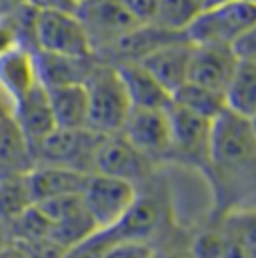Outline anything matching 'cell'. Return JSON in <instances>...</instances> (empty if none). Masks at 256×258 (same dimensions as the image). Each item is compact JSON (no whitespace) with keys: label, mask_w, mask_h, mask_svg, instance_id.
<instances>
[{"label":"cell","mask_w":256,"mask_h":258,"mask_svg":"<svg viewBox=\"0 0 256 258\" xmlns=\"http://www.w3.org/2000/svg\"><path fill=\"white\" fill-rule=\"evenodd\" d=\"M84 86L88 94V128L104 136L122 132L132 104L116 66L98 60Z\"/></svg>","instance_id":"obj_1"},{"label":"cell","mask_w":256,"mask_h":258,"mask_svg":"<svg viewBox=\"0 0 256 258\" xmlns=\"http://www.w3.org/2000/svg\"><path fill=\"white\" fill-rule=\"evenodd\" d=\"M210 164L220 170H240L256 164V130L250 118L222 110L210 128Z\"/></svg>","instance_id":"obj_2"},{"label":"cell","mask_w":256,"mask_h":258,"mask_svg":"<svg viewBox=\"0 0 256 258\" xmlns=\"http://www.w3.org/2000/svg\"><path fill=\"white\" fill-rule=\"evenodd\" d=\"M256 24V2L232 0L222 6L202 8L186 28V38L192 44L234 46Z\"/></svg>","instance_id":"obj_3"},{"label":"cell","mask_w":256,"mask_h":258,"mask_svg":"<svg viewBox=\"0 0 256 258\" xmlns=\"http://www.w3.org/2000/svg\"><path fill=\"white\" fill-rule=\"evenodd\" d=\"M104 134L90 128H56L44 136L34 148L36 164H52L92 174L94 154ZM34 164V166H36Z\"/></svg>","instance_id":"obj_4"},{"label":"cell","mask_w":256,"mask_h":258,"mask_svg":"<svg viewBox=\"0 0 256 258\" xmlns=\"http://www.w3.org/2000/svg\"><path fill=\"white\" fill-rule=\"evenodd\" d=\"M138 186L126 180L92 172L82 190V204L98 230L112 228L120 222L138 196Z\"/></svg>","instance_id":"obj_5"},{"label":"cell","mask_w":256,"mask_h":258,"mask_svg":"<svg viewBox=\"0 0 256 258\" xmlns=\"http://www.w3.org/2000/svg\"><path fill=\"white\" fill-rule=\"evenodd\" d=\"M76 16L88 32L94 56H100L118 38L140 26L120 0H80Z\"/></svg>","instance_id":"obj_6"},{"label":"cell","mask_w":256,"mask_h":258,"mask_svg":"<svg viewBox=\"0 0 256 258\" xmlns=\"http://www.w3.org/2000/svg\"><path fill=\"white\" fill-rule=\"evenodd\" d=\"M154 170V160L142 154L122 132L102 136L96 154L92 172L126 180L134 186H142Z\"/></svg>","instance_id":"obj_7"},{"label":"cell","mask_w":256,"mask_h":258,"mask_svg":"<svg viewBox=\"0 0 256 258\" xmlns=\"http://www.w3.org/2000/svg\"><path fill=\"white\" fill-rule=\"evenodd\" d=\"M36 50L64 56H94L92 42L76 12H38Z\"/></svg>","instance_id":"obj_8"},{"label":"cell","mask_w":256,"mask_h":258,"mask_svg":"<svg viewBox=\"0 0 256 258\" xmlns=\"http://www.w3.org/2000/svg\"><path fill=\"white\" fill-rule=\"evenodd\" d=\"M170 122V154L180 156L186 162L206 164L210 152V128L212 120L198 116L176 104L168 106Z\"/></svg>","instance_id":"obj_9"},{"label":"cell","mask_w":256,"mask_h":258,"mask_svg":"<svg viewBox=\"0 0 256 258\" xmlns=\"http://www.w3.org/2000/svg\"><path fill=\"white\" fill-rule=\"evenodd\" d=\"M112 230L120 242H146L152 246V242L168 230L166 206L156 196L138 192L134 204Z\"/></svg>","instance_id":"obj_10"},{"label":"cell","mask_w":256,"mask_h":258,"mask_svg":"<svg viewBox=\"0 0 256 258\" xmlns=\"http://www.w3.org/2000/svg\"><path fill=\"white\" fill-rule=\"evenodd\" d=\"M122 134L154 162L170 156V122L166 110L132 108Z\"/></svg>","instance_id":"obj_11"},{"label":"cell","mask_w":256,"mask_h":258,"mask_svg":"<svg viewBox=\"0 0 256 258\" xmlns=\"http://www.w3.org/2000/svg\"><path fill=\"white\" fill-rule=\"evenodd\" d=\"M236 66H238V56L230 46L192 44L188 82L224 92Z\"/></svg>","instance_id":"obj_12"},{"label":"cell","mask_w":256,"mask_h":258,"mask_svg":"<svg viewBox=\"0 0 256 258\" xmlns=\"http://www.w3.org/2000/svg\"><path fill=\"white\" fill-rule=\"evenodd\" d=\"M190 56L192 42L186 36H182L158 46L138 62L172 94L178 86H182L188 80Z\"/></svg>","instance_id":"obj_13"},{"label":"cell","mask_w":256,"mask_h":258,"mask_svg":"<svg viewBox=\"0 0 256 258\" xmlns=\"http://www.w3.org/2000/svg\"><path fill=\"white\" fill-rule=\"evenodd\" d=\"M90 174L64 168V166H52V164H36L26 174V186L32 198V204L44 202L58 196H70V194H82L86 180Z\"/></svg>","instance_id":"obj_14"},{"label":"cell","mask_w":256,"mask_h":258,"mask_svg":"<svg viewBox=\"0 0 256 258\" xmlns=\"http://www.w3.org/2000/svg\"><path fill=\"white\" fill-rule=\"evenodd\" d=\"M38 84L40 80L32 48L14 46L0 54V90L10 98L12 106Z\"/></svg>","instance_id":"obj_15"},{"label":"cell","mask_w":256,"mask_h":258,"mask_svg":"<svg viewBox=\"0 0 256 258\" xmlns=\"http://www.w3.org/2000/svg\"><path fill=\"white\" fill-rule=\"evenodd\" d=\"M114 66L124 84L132 108L168 110L172 104V94L140 62H116Z\"/></svg>","instance_id":"obj_16"},{"label":"cell","mask_w":256,"mask_h":258,"mask_svg":"<svg viewBox=\"0 0 256 258\" xmlns=\"http://www.w3.org/2000/svg\"><path fill=\"white\" fill-rule=\"evenodd\" d=\"M12 116H14L16 124L20 126V130L24 132V136L30 142L32 148L44 136H48L52 130L56 128L54 114H52L50 100H48V92L42 84L32 88L24 98H20L14 104Z\"/></svg>","instance_id":"obj_17"},{"label":"cell","mask_w":256,"mask_h":258,"mask_svg":"<svg viewBox=\"0 0 256 258\" xmlns=\"http://www.w3.org/2000/svg\"><path fill=\"white\" fill-rule=\"evenodd\" d=\"M32 146L14 116L0 120V180L22 178L34 168Z\"/></svg>","instance_id":"obj_18"},{"label":"cell","mask_w":256,"mask_h":258,"mask_svg":"<svg viewBox=\"0 0 256 258\" xmlns=\"http://www.w3.org/2000/svg\"><path fill=\"white\" fill-rule=\"evenodd\" d=\"M38 80L44 88L64 84H84L90 70L98 62L96 56H64L34 50Z\"/></svg>","instance_id":"obj_19"},{"label":"cell","mask_w":256,"mask_h":258,"mask_svg":"<svg viewBox=\"0 0 256 258\" xmlns=\"http://www.w3.org/2000/svg\"><path fill=\"white\" fill-rule=\"evenodd\" d=\"M58 128H88V94L84 84L46 88Z\"/></svg>","instance_id":"obj_20"},{"label":"cell","mask_w":256,"mask_h":258,"mask_svg":"<svg viewBox=\"0 0 256 258\" xmlns=\"http://www.w3.org/2000/svg\"><path fill=\"white\" fill-rule=\"evenodd\" d=\"M226 108L244 116L256 118V62L238 60V66L224 90Z\"/></svg>","instance_id":"obj_21"},{"label":"cell","mask_w":256,"mask_h":258,"mask_svg":"<svg viewBox=\"0 0 256 258\" xmlns=\"http://www.w3.org/2000/svg\"><path fill=\"white\" fill-rule=\"evenodd\" d=\"M172 104L186 108L198 116H204L208 120H214L222 110H226V98L224 92L194 84V82H184L172 92Z\"/></svg>","instance_id":"obj_22"},{"label":"cell","mask_w":256,"mask_h":258,"mask_svg":"<svg viewBox=\"0 0 256 258\" xmlns=\"http://www.w3.org/2000/svg\"><path fill=\"white\" fill-rule=\"evenodd\" d=\"M200 10V0H158L154 24L164 30L184 34Z\"/></svg>","instance_id":"obj_23"},{"label":"cell","mask_w":256,"mask_h":258,"mask_svg":"<svg viewBox=\"0 0 256 258\" xmlns=\"http://www.w3.org/2000/svg\"><path fill=\"white\" fill-rule=\"evenodd\" d=\"M28 206H32V198L26 186V176L0 180V218L6 222V226Z\"/></svg>","instance_id":"obj_24"},{"label":"cell","mask_w":256,"mask_h":258,"mask_svg":"<svg viewBox=\"0 0 256 258\" xmlns=\"http://www.w3.org/2000/svg\"><path fill=\"white\" fill-rule=\"evenodd\" d=\"M218 228L232 240H238L256 252V208H238L228 212Z\"/></svg>","instance_id":"obj_25"},{"label":"cell","mask_w":256,"mask_h":258,"mask_svg":"<svg viewBox=\"0 0 256 258\" xmlns=\"http://www.w3.org/2000/svg\"><path fill=\"white\" fill-rule=\"evenodd\" d=\"M118 236L114 234L112 228L104 230H94L90 236L82 238L80 242L68 246L60 258H104L108 250L118 244Z\"/></svg>","instance_id":"obj_26"},{"label":"cell","mask_w":256,"mask_h":258,"mask_svg":"<svg viewBox=\"0 0 256 258\" xmlns=\"http://www.w3.org/2000/svg\"><path fill=\"white\" fill-rule=\"evenodd\" d=\"M192 252L196 258H222L224 250V234L216 228H206L190 238Z\"/></svg>","instance_id":"obj_27"},{"label":"cell","mask_w":256,"mask_h":258,"mask_svg":"<svg viewBox=\"0 0 256 258\" xmlns=\"http://www.w3.org/2000/svg\"><path fill=\"white\" fill-rule=\"evenodd\" d=\"M168 232L170 230H166L152 242V258H196L192 252L190 240L184 242L182 238L168 236Z\"/></svg>","instance_id":"obj_28"},{"label":"cell","mask_w":256,"mask_h":258,"mask_svg":"<svg viewBox=\"0 0 256 258\" xmlns=\"http://www.w3.org/2000/svg\"><path fill=\"white\" fill-rule=\"evenodd\" d=\"M120 2L138 24H154L158 12V0H120Z\"/></svg>","instance_id":"obj_29"},{"label":"cell","mask_w":256,"mask_h":258,"mask_svg":"<svg viewBox=\"0 0 256 258\" xmlns=\"http://www.w3.org/2000/svg\"><path fill=\"white\" fill-rule=\"evenodd\" d=\"M234 54L238 56V60H250L256 62V24L236 40V44L232 46Z\"/></svg>","instance_id":"obj_30"},{"label":"cell","mask_w":256,"mask_h":258,"mask_svg":"<svg viewBox=\"0 0 256 258\" xmlns=\"http://www.w3.org/2000/svg\"><path fill=\"white\" fill-rule=\"evenodd\" d=\"M38 12H76L78 0H26Z\"/></svg>","instance_id":"obj_31"},{"label":"cell","mask_w":256,"mask_h":258,"mask_svg":"<svg viewBox=\"0 0 256 258\" xmlns=\"http://www.w3.org/2000/svg\"><path fill=\"white\" fill-rule=\"evenodd\" d=\"M14 46H20L18 36H16V28H14L10 16H4V18H0V54L8 52Z\"/></svg>","instance_id":"obj_32"},{"label":"cell","mask_w":256,"mask_h":258,"mask_svg":"<svg viewBox=\"0 0 256 258\" xmlns=\"http://www.w3.org/2000/svg\"><path fill=\"white\" fill-rule=\"evenodd\" d=\"M0 258H30L16 242H8L4 248H0Z\"/></svg>","instance_id":"obj_33"},{"label":"cell","mask_w":256,"mask_h":258,"mask_svg":"<svg viewBox=\"0 0 256 258\" xmlns=\"http://www.w3.org/2000/svg\"><path fill=\"white\" fill-rule=\"evenodd\" d=\"M24 4H26V0H0V18L10 16L12 12H16Z\"/></svg>","instance_id":"obj_34"},{"label":"cell","mask_w":256,"mask_h":258,"mask_svg":"<svg viewBox=\"0 0 256 258\" xmlns=\"http://www.w3.org/2000/svg\"><path fill=\"white\" fill-rule=\"evenodd\" d=\"M12 102H10V98L0 90V120H4V118H8V116H12Z\"/></svg>","instance_id":"obj_35"},{"label":"cell","mask_w":256,"mask_h":258,"mask_svg":"<svg viewBox=\"0 0 256 258\" xmlns=\"http://www.w3.org/2000/svg\"><path fill=\"white\" fill-rule=\"evenodd\" d=\"M8 242H10V232H8L6 222L0 218V248H4Z\"/></svg>","instance_id":"obj_36"},{"label":"cell","mask_w":256,"mask_h":258,"mask_svg":"<svg viewBox=\"0 0 256 258\" xmlns=\"http://www.w3.org/2000/svg\"><path fill=\"white\" fill-rule=\"evenodd\" d=\"M232 0H200V6L202 8H214V6H222V4H228Z\"/></svg>","instance_id":"obj_37"},{"label":"cell","mask_w":256,"mask_h":258,"mask_svg":"<svg viewBox=\"0 0 256 258\" xmlns=\"http://www.w3.org/2000/svg\"><path fill=\"white\" fill-rule=\"evenodd\" d=\"M252 122H254V130H256V118H254V120H252Z\"/></svg>","instance_id":"obj_38"},{"label":"cell","mask_w":256,"mask_h":258,"mask_svg":"<svg viewBox=\"0 0 256 258\" xmlns=\"http://www.w3.org/2000/svg\"><path fill=\"white\" fill-rule=\"evenodd\" d=\"M252 2H256V0H252Z\"/></svg>","instance_id":"obj_39"},{"label":"cell","mask_w":256,"mask_h":258,"mask_svg":"<svg viewBox=\"0 0 256 258\" xmlns=\"http://www.w3.org/2000/svg\"><path fill=\"white\" fill-rule=\"evenodd\" d=\"M78 2H80V0H78Z\"/></svg>","instance_id":"obj_40"},{"label":"cell","mask_w":256,"mask_h":258,"mask_svg":"<svg viewBox=\"0 0 256 258\" xmlns=\"http://www.w3.org/2000/svg\"><path fill=\"white\" fill-rule=\"evenodd\" d=\"M150 258H152V256H150Z\"/></svg>","instance_id":"obj_41"}]
</instances>
